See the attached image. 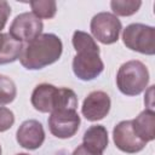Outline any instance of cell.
Masks as SVG:
<instances>
[{
    "mask_svg": "<svg viewBox=\"0 0 155 155\" xmlns=\"http://www.w3.org/2000/svg\"><path fill=\"white\" fill-rule=\"evenodd\" d=\"M71 44L76 51L73 58V71L82 81H91L98 78L104 70V63L99 56V47L96 40L86 31L75 30Z\"/></svg>",
    "mask_w": 155,
    "mask_h": 155,
    "instance_id": "obj_1",
    "label": "cell"
},
{
    "mask_svg": "<svg viewBox=\"0 0 155 155\" xmlns=\"http://www.w3.org/2000/svg\"><path fill=\"white\" fill-rule=\"evenodd\" d=\"M63 52L62 40L52 33H45L23 45L19 62L28 70H39L57 62Z\"/></svg>",
    "mask_w": 155,
    "mask_h": 155,
    "instance_id": "obj_2",
    "label": "cell"
},
{
    "mask_svg": "<svg viewBox=\"0 0 155 155\" xmlns=\"http://www.w3.org/2000/svg\"><path fill=\"white\" fill-rule=\"evenodd\" d=\"M31 105L40 113H52L63 109L76 110L78 97L68 87H56L51 84L35 86L30 97Z\"/></svg>",
    "mask_w": 155,
    "mask_h": 155,
    "instance_id": "obj_3",
    "label": "cell"
},
{
    "mask_svg": "<svg viewBox=\"0 0 155 155\" xmlns=\"http://www.w3.org/2000/svg\"><path fill=\"white\" fill-rule=\"evenodd\" d=\"M149 70L144 63L137 59L120 65L116 73V86L125 96L140 94L149 84Z\"/></svg>",
    "mask_w": 155,
    "mask_h": 155,
    "instance_id": "obj_4",
    "label": "cell"
},
{
    "mask_svg": "<svg viewBox=\"0 0 155 155\" xmlns=\"http://www.w3.org/2000/svg\"><path fill=\"white\" fill-rule=\"evenodd\" d=\"M122 41L132 51L153 56L155 53V28L143 23H131L122 31Z\"/></svg>",
    "mask_w": 155,
    "mask_h": 155,
    "instance_id": "obj_5",
    "label": "cell"
},
{
    "mask_svg": "<svg viewBox=\"0 0 155 155\" xmlns=\"http://www.w3.org/2000/svg\"><path fill=\"white\" fill-rule=\"evenodd\" d=\"M90 29L97 41L104 45H111L119 40L122 25L115 15L110 12H99L92 17Z\"/></svg>",
    "mask_w": 155,
    "mask_h": 155,
    "instance_id": "obj_6",
    "label": "cell"
},
{
    "mask_svg": "<svg viewBox=\"0 0 155 155\" xmlns=\"http://www.w3.org/2000/svg\"><path fill=\"white\" fill-rule=\"evenodd\" d=\"M44 29L42 21L31 12H23L15 17L10 24L8 34L19 42H30L41 35Z\"/></svg>",
    "mask_w": 155,
    "mask_h": 155,
    "instance_id": "obj_7",
    "label": "cell"
},
{
    "mask_svg": "<svg viewBox=\"0 0 155 155\" xmlns=\"http://www.w3.org/2000/svg\"><path fill=\"white\" fill-rule=\"evenodd\" d=\"M48 128L50 132L61 139L71 138L79 131L81 120L76 110L71 109H63L52 111L48 120Z\"/></svg>",
    "mask_w": 155,
    "mask_h": 155,
    "instance_id": "obj_8",
    "label": "cell"
},
{
    "mask_svg": "<svg viewBox=\"0 0 155 155\" xmlns=\"http://www.w3.org/2000/svg\"><path fill=\"white\" fill-rule=\"evenodd\" d=\"M113 140L119 150L127 154L139 153L147 145V143H144L136 136L132 128L131 120H124L115 125L113 130Z\"/></svg>",
    "mask_w": 155,
    "mask_h": 155,
    "instance_id": "obj_9",
    "label": "cell"
},
{
    "mask_svg": "<svg viewBox=\"0 0 155 155\" xmlns=\"http://www.w3.org/2000/svg\"><path fill=\"white\" fill-rule=\"evenodd\" d=\"M111 107L110 97L104 91H92L82 102L81 114L88 121H98L104 119Z\"/></svg>",
    "mask_w": 155,
    "mask_h": 155,
    "instance_id": "obj_10",
    "label": "cell"
},
{
    "mask_svg": "<svg viewBox=\"0 0 155 155\" xmlns=\"http://www.w3.org/2000/svg\"><path fill=\"white\" fill-rule=\"evenodd\" d=\"M17 143L28 150L39 149L45 142V131L41 122L34 119L23 121L16 132Z\"/></svg>",
    "mask_w": 155,
    "mask_h": 155,
    "instance_id": "obj_11",
    "label": "cell"
},
{
    "mask_svg": "<svg viewBox=\"0 0 155 155\" xmlns=\"http://www.w3.org/2000/svg\"><path fill=\"white\" fill-rule=\"evenodd\" d=\"M132 128L136 136L144 143L151 142L155 138V113L151 109H144L131 120Z\"/></svg>",
    "mask_w": 155,
    "mask_h": 155,
    "instance_id": "obj_12",
    "label": "cell"
},
{
    "mask_svg": "<svg viewBox=\"0 0 155 155\" xmlns=\"http://www.w3.org/2000/svg\"><path fill=\"white\" fill-rule=\"evenodd\" d=\"M108 131L103 125H93L90 126L82 137V144L98 154H102L108 147Z\"/></svg>",
    "mask_w": 155,
    "mask_h": 155,
    "instance_id": "obj_13",
    "label": "cell"
},
{
    "mask_svg": "<svg viewBox=\"0 0 155 155\" xmlns=\"http://www.w3.org/2000/svg\"><path fill=\"white\" fill-rule=\"evenodd\" d=\"M23 44L15 40L8 33H0V64L12 63L19 59Z\"/></svg>",
    "mask_w": 155,
    "mask_h": 155,
    "instance_id": "obj_14",
    "label": "cell"
},
{
    "mask_svg": "<svg viewBox=\"0 0 155 155\" xmlns=\"http://www.w3.org/2000/svg\"><path fill=\"white\" fill-rule=\"evenodd\" d=\"M29 5L33 15L40 19H51L57 12V4L53 0H33Z\"/></svg>",
    "mask_w": 155,
    "mask_h": 155,
    "instance_id": "obj_15",
    "label": "cell"
},
{
    "mask_svg": "<svg viewBox=\"0 0 155 155\" xmlns=\"http://www.w3.org/2000/svg\"><path fill=\"white\" fill-rule=\"evenodd\" d=\"M142 6V1L139 0H111L110 8L113 10V15L115 16H132L134 15Z\"/></svg>",
    "mask_w": 155,
    "mask_h": 155,
    "instance_id": "obj_16",
    "label": "cell"
},
{
    "mask_svg": "<svg viewBox=\"0 0 155 155\" xmlns=\"http://www.w3.org/2000/svg\"><path fill=\"white\" fill-rule=\"evenodd\" d=\"M17 96V87L15 81L6 76L0 74V105L10 104L15 101Z\"/></svg>",
    "mask_w": 155,
    "mask_h": 155,
    "instance_id": "obj_17",
    "label": "cell"
},
{
    "mask_svg": "<svg viewBox=\"0 0 155 155\" xmlns=\"http://www.w3.org/2000/svg\"><path fill=\"white\" fill-rule=\"evenodd\" d=\"M15 124V114L6 107H0V132L10 130Z\"/></svg>",
    "mask_w": 155,
    "mask_h": 155,
    "instance_id": "obj_18",
    "label": "cell"
},
{
    "mask_svg": "<svg viewBox=\"0 0 155 155\" xmlns=\"http://www.w3.org/2000/svg\"><path fill=\"white\" fill-rule=\"evenodd\" d=\"M11 15V6L7 1H0V33L5 28L7 19Z\"/></svg>",
    "mask_w": 155,
    "mask_h": 155,
    "instance_id": "obj_19",
    "label": "cell"
},
{
    "mask_svg": "<svg viewBox=\"0 0 155 155\" xmlns=\"http://www.w3.org/2000/svg\"><path fill=\"white\" fill-rule=\"evenodd\" d=\"M71 155H103V154H98V153H94L90 149H87L84 144H80L78 148H75V150L73 151Z\"/></svg>",
    "mask_w": 155,
    "mask_h": 155,
    "instance_id": "obj_20",
    "label": "cell"
},
{
    "mask_svg": "<svg viewBox=\"0 0 155 155\" xmlns=\"http://www.w3.org/2000/svg\"><path fill=\"white\" fill-rule=\"evenodd\" d=\"M17 155H29V154H25V153H19V154H17Z\"/></svg>",
    "mask_w": 155,
    "mask_h": 155,
    "instance_id": "obj_21",
    "label": "cell"
},
{
    "mask_svg": "<svg viewBox=\"0 0 155 155\" xmlns=\"http://www.w3.org/2000/svg\"><path fill=\"white\" fill-rule=\"evenodd\" d=\"M0 155H1V145H0Z\"/></svg>",
    "mask_w": 155,
    "mask_h": 155,
    "instance_id": "obj_22",
    "label": "cell"
}]
</instances>
